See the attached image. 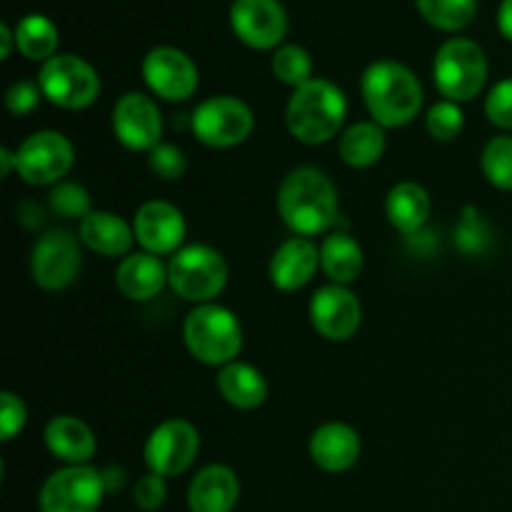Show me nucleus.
I'll return each mask as SVG.
<instances>
[{"mask_svg": "<svg viewBox=\"0 0 512 512\" xmlns=\"http://www.w3.org/2000/svg\"><path fill=\"white\" fill-rule=\"evenodd\" d=\"M113 133L123 148L150 153L163 143V113L150 95L130 90L113 105Z\"/></svg>", "mask_w": 512, "mask_h": 512, "instance_id": "nucleus-13", "label": "nucleus"}, {"mask_svg": "<svg viewBox=\"0 0 512 512\" xmlns=\"http://www.w3.org/2000/svg\"><path fill=\"white\" fill-rule=\"evenodd\" d=\"M498 28L503 33V38H508L512 43V0H503L498 10Z\"/></svg>", "mask_w": 512, "mask_h": 512, "instance_id": "nucleus-39", "label": "nucleus"}, {"mask_svg": "<svg viewBox=\"0 0 512 512\" xmlns=\"http://www.w3.org/2000/svg\"><path fill=\"white\" fill-rule=\"evenodd\" d=\"M430 203L428 190L413 180H403V183L393 185L385 198V215H388L390 225L403 235H415L430 218Z\"/></svg>", "mask_w": 512, "mask_h": 512, "instance_id": "nucleus-25", "label": "nucleus"}, {"mask_svg": "<svg viewBox=\"0 0 512 512\" xmlns=\"http://www.w3.org/2000/svg\"><path fill=\"white\" fill-rule=\"evenodd\" d=\"M15 45H18L15 50H20L23 58L48 63L50 58L58 55L60 33L53 20L45 18V15L30 13L15 25Z\"/></svg>", "mask_w": 512, "mask_h": 512, "instance_id": "nucleus-28", "label": "nucleus"}, {"mask_svg": "<svg viewBox=\"0 0 512 512\" xmlns=\"http://www.w3.org/2000/svg\"><path fill=\"white\" fill-rule=\"evenodd\" d=\"M75 163V148L58 130H38L15 150V173L28 185H58Z\"/></svg>", "mask_w": 512, "mask_h": 512, "instance_id": "nucleus-11", "label": "nucleus"}, {"mask_svg": "<svg viewBox=\"0 0 512 512\" xmlns=\"http://www.w3.org/2000/svg\"><path fill=\"white\" fill-rule=\"evenodd\" d=\"M50 208L55 215H63V218H75L85 220L93 213V203H90V193L78 183H63L53 185V193H50Z\"/></svg>", "mask_w": 512, "mask_h": 512, "instance_id": "nucleus-33", "label": "nucleus"}, {"mask_svg": "<svg viewBox=\"0 0 512 512\" xmlns=\"http://www.w3.org/2000/svg\"><path fill=\"white\" fill-rule=\"evenodd\" d=\"M25 423H28V405L20 395L3 390L0 393V438L5 443L15 438L18 433H23Z\"/></svg>", "mask_w": 512, "mask_h": 512, "instance_id": "nucleus-35", "label": "nucleus"}, {"mask_svg": "<svg viewBox=\"0 0 512 512\" xmlns=\"http://www.w3.org/2000/svg\"><path fill=\"white\" fill-rule=\"evenodd\" d=\"M365 265L363 248L348 233H330L320 243V270L335 285H350L360 278Z\"/></svg>", "mask_w": 512, "mask_h": 512, "instance_id": "nucleus-27", "label": "nucleus"}, {"mask_svg": "<svg viewBox=\"0 0 512 512\" xmlns=\"http://www.w3.org/2000/svg\"><path fill=\"white\" fill-rule=\"evenodd\" d=\"M103 480H105V490H108V493H115L118 488H123L125 473L120 468H108L103 470Z\"/></svg>", "mask_w": 512, "mask_h": 512, "instance_id": "nucleus-41", "label": "nucleus"}, {"mask_svg": "<svg viewBox=\"0 0 512 512\" xmlns=\"http://www.w3.org/2000/svg\"><path fill=\"white\" fill-rule=\"evenodd\" d=\"M43 440L50 455L65 465H90V460L95 458V450H98L90 425L75 415L50 418L45 425Z\"/></svg>", "mask_w": 512, "mask_h": 512, "instance_id": "nucleus-20", "label": "nucleus"}, {"mask_svg": "<svg viewBox=\"0 0 512 512\" xmlns=\"http://www.w3.org/2000/svg\"><path fill=\"white\" fill-rule=\"evenodd\" d=\"M273 75L283 85L300 88L303 83L313 80V60L310 53L300 45H280L273 53Z\"/></svg>", "mask_w": 512, "mask_h": 512, "instance_id": "nucleus-31", "label": "nucleus"}, {"mask_svg": "<svg viewBox=\"0 0 512 512\" xmlns=\"http://www.w3.org/2000/svg\"><path fill=\"white\" fill-rule=\"evenodd\" d=\"M255 128L253 110L235 95H213L193 110L190 130L208 148H235L245 143Z\"/></svg>", "mask_w": 512, "mask_h": 512, "instance_id": "nucleus-8", "label": "nucleus"}, {"mask_svg": "<svg viewBox=\"0 0 512 512\" xmlns=\"http://www.w3.org/2000/svg\"><path fill=\"white\" fill-rule=\"evenodd\" d=\"M308 315L320 338L330 343H345L358 333L363 323V305L348 285L330 283L315 290Z\"/></svg>", "mask_w": 512, "mask_h": 512, "instance_id": "nucleus-15", "label": "nucleus"}, {"mask_svg": "<svg viewBox=\"0 0 512 512\" xmlns=\"http://www.w3.org/2000/svg\"><path fill=\"white\" fill-rule=\"evenodd\" d=\"M43 98L63 110H85L98 100L100 75L80 55L60 53L43 63L38 73Z\"/></svg>", "mask_w": 512, "mask_h": 512, "instance_id": "nucleus-7", "label": "nucleus"}, {"mask_svg": "<svg viewBox=\"0 0 512 512\" xmlns=\"http://www.w3.org/2000/svg\"><path fill=\"white\" fill-rule=\"evenodd\" d=\"M485 115L500 130H512V78L500 80L485 98Z\"/></svg>", "mask_w": 512, "mask_h": 512, "instance_id": "nucleus-36", "label": "nucleus"}, {"mask_svg": "<svg viewBox=\"0 0 512 512\" xmlns=\"http://www.w3.org/2000/svg\"><path fill=\"white\" fill-rule=\"evenodd\" d=\"M480 168L493 188L512 190V135H495L485 143Z\"/></svg>", "mask_w": 512, "mask_h": 512, "instance_id": "nucleus-30", "label": "nucleus"}, {"mask_svg": "<svg viewBox=\"0 0 512 512\" xmlns=\"http://www.w3.org/2000/svg\"><path fill=\"white\" fill-rule=\"evenodd\" d=\"M40 95H43V90H40L38 83H33V80H15L8 88V93H5V108L13 115H28L38 108Z\"/></svg>", "mask_w": 512, "mask_h": 512, "instance_id": "nucleus-38", "label": "nucleus"}, {"mask_svg": "<svg viewBox=\"0 0 512 512\" xmlns=\"http://www.w3.org/2000/svg\"><path fill=\"white\" fill-rule=\"evenodd\" d=\"M200 453V433L190 420L170 418L163 420L145 443V465L150 473L175 478L195 463Z\"/></svg>", "mask_w": 512, "mask_h": 512, "instance_id": "nucleus-12", "label": "nucleus"}, {"mask_svg": "<svg viewBox=\"0 0 512 512\" xmlns=\"http://www.w3.org/2000/svg\"><path fill=\"white\" fill-rule=\"evenodd\" d=\"M80 243L93 253L105 258L128 255L135 243L133 223L123 220L110 210H93L85 220H80Z\"/></svg>", "mask_w": 512, "mask_h": 512, "instance_id": "nucleus-23", "label": "nucleus"}, {"mask_svg": "<svg viewBox=\"0 0 512 512\" xmlns=\"http://www.w3.org/2000/svg\"><path fill=\"white\" fill-rule=\"evenodd\" d=\"M418 13L443 33H458L473 23L478 0H415Z\"/></svg>", "mask_w": 512, "mask_h": 512, "instance_id": "nucleus-29", "label": "nucleus"}, {"mask_svg": "<svg viewBox=\"0 0 512 512\" xmlns=\"http://www.w3.org/2000/svg\"><path fill=\"white\" fill-rule=\"evenodd\" d=\"M83 268V243L70 230H48L40 235L30 253V275L48 293L70 288Z\"/></svg>", "mask_w": 512, "mask_h": 512, "instance_id": "nucleus-10", "label": "nucleus"}, {"mask_svg": "<svg viewBox=\"0 0 512 512\" xmlns=\"http://www.w3.org/2000/svg\"><path fill=\"white\" fill-rule=\"evenodd\" d=\"M425 128H428L430 138L438 143H453L465 128V113L460 103L453 100H440L425 115Z\"/></svg>", "mask_w": 512, "mask_h": 512, "instance_id": "nucleus-32", "label": "nucleus"}, {"mask_svg": "<svg viewBox=\"0 0 512 512\" xmlns=\"http://www.w3.org/2000/svg\"><path fill=\"white\" fill-rule=\"evenodd\" d=\"M320 270V248L310 238H295L285 240L278 250L273 253L268 265L270 283L283 293H295V290L305 288L315 273Z\"/></svg>", "mask_w": 512, "mask_h": 512, "instance_id": "nucleus-18", "label": "nucleus"}, {"mask_svg": "<svg viewBox=\"0 0 512 512\" xmlns=\"http://www.w3.org/2000/svg\"><path fill=\"white\" fill-rule=\"evenodd\" d=\"M278 213L300 238L328 233L338 223V188L320 168L290 170L278 188Z\"/></svg>", "mask_w": 512, "mask_h": 512, "instance_id": "nucleus-1", "label": "nucleus"}, {"mask_svg": "<svg viewBox=\"0 0 512 512\" xmlns=\"http://www.w3.org/2000/svg\"><path fill=\"white\" fill-rule=\"evenodd\" d=\"M385 148H388L385 128L375 120H360V123H353L340 133L338 153L350 168H373L385 155Z\"/></svg>", "mask_w": 512, "mask_h": 512, "instance_id": "nucleus-26", "label": "nucleus"}, {"mask_svg": "<svg viewBox=\"0 0 512 512\" xmlns=\"http://www.w3.org/2000/svg\"><path fill=\"white\" fill-rule=\"evenodd\" d=\"M13 48H18L15 45V28H10L8 23H0V58L8 60Z\"/></svg>", "mask_w": 512, "mask_h": 512, "instance_id": "nucleus-40", "label": "nucleus"}, {"mask_svg": "<svg viewBox=\"0 0 512 512\" xmlns=\"http://www.w3.org/2000/svg\"><path fill=\"white\" fill-rule=\"evenodd\" d=\"M168 500V485H165L163 475L148 473L135 483L133 488V503L135 508L145 510V512H155L160 510Z\"/></svg>", "mask_w": 512, "mask_h": 512, "instance_id": "nucleus-37", "label": "nucleus"}, {"mask_svg": "<svg viewBox=\"0 0 512 512\" xmlns=\"http://www.w3.org/2000/svg\"><path fill=\"white\" fill-rule=\"evenodd\" d=\"M348 98L328 78H313L293 90L285 108V125L298 143L323 145L343 133Z\"/></svg>", "mask_w": 512, "mask_h": 512, "instance_id": "nucleus-3", "label": "nucleus"}, {"mask_svg": "<svg viewBox=\"0 0 512 512\" xmlns=\"http://www.w3.org/2000/svg\"><path fill=\"white\" fill-rule=\"evenodd\" d=\"M133 233L135 243L143 248V253L158 255V258L170 255L173 258L183 248L188 225H185V215L173 203H168V200H148V203L135 210Z\"/></svg>", "mask_w": 512, "mask_h": 512, "instance_id": "nucleus-17", "label": "nucleus"}, {"mask_svg": "<svg viewBox=\"0 0 512 512\" xmlns=\"http://www.w3.org/2000/svg\"><path fill=\"white\" fill-rule=\"evenodd\" d=\"M183 343L198 363L225 368L243 350V328L233 310L218 303H203L183 323Z\"/></svg>", "mask_w": 512, "mask_h": 512, "instance_id": "nucleus-4", "label": "nucleus"}, {"mask_svg": "<svg viewBox=\"0 0 512 512\" xmlns=\"http://www.w3.org/2000/svg\"><path fill=\"white\" fill-rule=\"evenodd\" d=\"M218 390L225 403L233 405L235 410H243V413L258 410L268 400V380H265V375L250 363H243V360H235V363L220 368Z\"/></svg>", "mask_w": 512, "mask_h": 512, "instance_id": "nucleus-24", "label": "nucleus"}, {"mask_svg": "<svg viewBox=\"0 0 512 512\" xmlns=\"http://www.w3.org/2000/svg\"><path fill=\"white\" fill-rule=\"evenodd\" d=\"M310 458L325 473H348L363 453V440L358 430L348 423H325L310 435Z\"/></svg>", "mask_w": 512, "mask_h": 512, "instance_id": "nucleus-19", "label": "nucleus"}, {"mask_svg": "<svg viewBox=\"0 0 512 512\" xmlns=\"http://www.w3.org/2000/svg\"><path fill=\"white\" fill-rule=\"evenodd\" d=\"M360 93L370 118L385 130L413 123L425 98L418 75L398 60L370 63L360 78Z\"/></svg>", "mask_w": 512, "mask_h": 512, "instance_id": "nucleus-2", "label": "nucleus"}, {"mask_svg": "<svg viewBox=\"0 0 512 512\" xmlns=\"http://www.w3.org/2000/svg\"><path fill=\"white\" fill-rule=\"evenodd\" d=\"M0 165H3V175H10V170H15V153H10L8 148H0Z\"/></svg>", "mask_w": 512, "mask_h": 512, "instance_id": "nucleus-42", "label": "nucleus"}, {"mask_svg": "<svg viewBox=\"0 0 512 512\" xmlns=\"http://www.w3.org/2000/svg\"><path fill=\"white\" fill-rule=\"evenodd\" d=\"M148 165L155 178L165 180V183H175L188 170V158H185V153L178 145L160 143L158 148H153L148 153Z\"/></svg>", "mask_w": 512, "mask_h": 512, "instance_id": "nucleus-34", "label": "nucleus"}, {"mask_svg": "<svg viewBox=\"0 0 512 512\" xmlns=\"http://www.w3.org/2000/svg\"><path fill=\"white\" fill-rule=\"evenodd\" d=\"M143 80L150 93L168 103L193 98L198 90L200 73L188 53L173 48V45H158L143 58Z\"/></svg>", "mask_w": 512, "mask_h": 512, "instance_id": "nucleus-14", "label": "nucleus"}, {"mask_svg": "<svg viewBox=\"0 0 512 512\" xmlns=\"http://www.w3.org/2000/svg\"><path fill=\"white\" fill-rule=\"evenodd\" d=\"M240 500V480L228 465H208L188 488L190 512H233Z\"/></svg>", "mask_w": 512, "mask_h": 512, "instance_id": "nucleus-21", "label": "nucleus"}, {"mask_svg": "<svg viewBox=\"0 0 512 512\" xmlns=\"http://www.w3.org/2000/svg\"><path fill=\"white\" fill-rule=\"evenodd\" d=\"M103 470L93 465H65L43 483L40 512H98L105 498Z\"/></svg>", "mask_w": 512, "mask_h": 512, "instance_id": "nucleus-9", "label": "nucleus"}, {"mask_svg": "<svg viewBox=\"0 0 512 512\" xmlns=\"http://www.w3.org/2000/svg\"><path fill=\"white\" fill-rule=\"evenodd\" d=\"M115 285L125 298L145 303L163 293L168 285V265L150 253H130L115 270Z\"/></svg>", "mask_w": 512, "mask_h": 512, "instance_id": "nucleus-22", "label": "nucleus"}, {"mask_svg": "<svg viewBox=\"0 0 512 512\" xmlns=\"http://www.w3.org/2000/svg\"><path fill=\"white\" fill-rule=\"evenodd\" d=\"M168 285L188 303H213L228 285V263L210 245H185L170 258Z\"/></svg>", "mask_w": 512, "mask_h": 512, "instance_id": "nucleus-6", "label": "nucleus"}, {"mask_svg": "<svg viewBox=\"0 0 512 512\" xmlns=\"http://www.w3.org/2000/svg\"><path fill=\"white\" fill-rule=\"evenodd\" d=\"M488 73V55L470 38H450L435 53L433 80L445 100H475L488 83Z\"/></svg>", "mask_w": 512, "mask_h": 512, "instance_id": "nucleus-5", "label": "nucleus"}, {"mask_svg": "<svg viewBox=\"0 0 512 512\" xmlns=\"http://www.w3.org/2000/svg\"><path fill=\"white\" fill-rule=\"evenodd\" d=\"M230 28L253 50H278L288 33V15L278 0H233Z\"/></svg>", "mask_w": 512, "mask_h": 512, "instance_id": "nucleus-16", "label": "nucleus"}]
</instances>
